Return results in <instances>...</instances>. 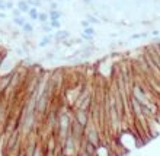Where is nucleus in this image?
<instances>
[{
	"mask_svg": "<svg viewBox=\"0 0 160 156\" xmlns=\"http://www.w3.org/2000/svg\"><path fill=\"white\" fill-rule=\"evenodd\" d=\"M84 140L88 143L93 144V146H101V131L95 124L92 122V120L88 122V126L84 127Z\"/></svg>",
	"mask_w": 160,
	"mask_h": 156,
	"instance_id": "obj_1",
	"label": "nucleus"
},
{
	"mask_svg": "<svg viewBox=\"0 0 160 156\" xmlns=\"http://www.w3.org/2000/svg\"><path fill=\"white\" fill-rule=\"evenodd\" d=\"M70 38H72V34H70V31H67V29H58L54 32V42L55 44H61L63 41L70 39Z\"/></svg>",
	"mask_w": 160,
	"mask_h": 156,
	"instance_id": "obj_2",
	"label": "nucleus"
},
{
	"mask_svg": "<svg viewBox=\"0 0 160 156\" xmlns=\"http://www.w3.org/2000/svg\"><path fill=\"white\" fill-rule=\"evenodd\" d=\"M52 41H54V34L44 35V37L41 38V41L38 42V47H39V48H45V47H48Z\"/></svg>",
	"mask_w": 160,
	"mask_h": 156,
	"instance_id": "obj_3",
	"label": "nucleus"
},
{
	"mask_svg": "<svg viewBox=\"0 0 160 156\" xmlns=\"http://www.w3.org/2000/svg\"><path fill=\"white\" fill-rule=\"evenodd\" d=\"M48 15H50V21H60L64 16V13L60 9L58 10H48Z\"/></svg>",
	"mask_w": 160,
	"mask_h": 156,
	"instance_id": "obj_4",
	"label": "nucleus"
},
{
	"mask_svg": "<svg viewBox=\"0 0 160 156\" xmlns=\"http://www.w3.org/2000/svg\"><path fill=\"white\" fill-rule=\"evenodd\" d=\"M16 8L21 10L22 13H28L29 12V4L26 3V0H18V3H16Z\"/></svg>",
	"mask_w": 160,
	"mask_h": 156,
	"instance_id": "obj_5",
	"label": "nucleus"
},
{
	"mask_svg": "<svg viewBox=\"0 0 160 156\" xmlns=\"http://www.w3.org/2000/svg\"><path fill=\"white\" fill-rule=\"evenodd\" d=\"M38 21L41 25H48L50 23V15H48V12H39Z\"/></svg>",
	"mask_w": 160,
	"mask_h": 156,
	"instance_id": "obj_6",
	"label": "nucleus"
},
{
	"mask_svg": "<svg viewBox=\"0 0 160 156\" xmlns=\"http://www.w3.org/2000/svg\"><path fill=\"white\" fill-rule=\"evenodd\" d=\"M28 16H29L31 21H38V18H39V9L37 8H31L29 9V12L26 13Z\"/></svg>",
	"mask_w": 160,
	"mask_h": 156,
	"instance_id": "obj_7",
	"label": "nucleus"
},
{
	"mask_svg": "<svg viewBox=\"0 0 160 156\" xmlns=\"http://www.w3.org/2000/svg\"><path fill=\"white\" fill-rule=\"evenodd\" d=\"M12 21H13V25H15V26H19V28L22 29V28H23V25H25L26 22H28V19H26L25 16H21V18H13Z\"/></svg>",
	"mask_w": 160,
	"mask_h": 156,
	"instance_id": "obj_8",
	"label": "nucleus"
},
{
	"mask_svg": "<svg viewBox=\"0 0 160 156\" xmlns=\"http://www.w3.org/2000/svg\"><path fill=\"white\" fill-rule=\"evenodd\" d=\"M26 3L29 4V8H37V9H39L44 4V2L42 0H26Z\"/></svg>",
	"mask_w": 160,
	"mask_h": 156,
	"instance_id": "obj_9",
	"label": "nucleus"
},
{
	"mask_svg": "<svg viewBox=\"0 0 160 156\" xmlns=\"http://www.w3.org/2000/svg\"><path fill=\"white\" fill-rule=\"evenodd\" d=\"M86 19H88L90 23H101V19H99V16H96V15H92V13H88V15H86Z\"/></svg>",
	"mask_w": 160,
	"mask_h": 156,
	"instance_id": "obj_10",
	"label": "nucleus"
},
{
	"mask_svg": "<svg viewBox=\"0 0 160 156\" xmlns=\"http://www.w3.org/2000/svg\"><path fill=\"white\" fill-rule=\"evenodd\" d=\"M22 31H23L25 34H32V32H34V25H32L31 22H26L25 25H23V28H22Z\"/></svg>",
	"mask_w": 160,
	"mask_h": 156,
	"instance_id": "obj_11",
	"label": "nucleus"
},
{
	"mask_svg": "<svg viewBox=\"0 0 160 156\" xmlns=\"http://www.w3.org/2000/svg\"><path fill=\"white\" fill-rule=\"evenodd\" d=\"M50 26L52 29L58 31V29H61V22L60 21H50Z\"/></svg>",
	"mask_w": 160,
	"mask_h": 156,
	"instance_id": "obj_12",
	"label": "nucleus"
},
{
	"mask_svg": "<svg viewBox=\"0 0 160 156\" xmlns=\"http://www.w3.org/2000/svg\"><path fill=\"white\" fill-rule=\"evenodd\" d=\"M41 31H42V32H44L45 35H50L54 29H52V28L50 26V23H48V25H41Z\"/></svg>",
	"mask_w": 160,
	"mask_h": 156,
	"instance_id": "obj_13",
	"label": "nucleus"
},
{
	"mask_svg": "<svg viewBox=\"0 0 160 156\" xmlns=\"http://www.w3.org/2000/svg\"><path fill=\"white\" fill-rule=\"evenodd\" d=\"M83 34L89 35V37H95V34H96V31H95V28H93V26H89V28L83 29Z\"/></svg>",
	"mask_w": 160,
	"mask_h": 156,
	"instance_id": "obj_14",
	"label": "nucleus"
},
{
	"mask_svg": "<svg viewBox=\"0 0 160 156\" xmlns=\"http://www.w3.org/2000/svg\"><path fill=\"white\" fill-rule=\"evenodd\" d=\"M15 53H16V55H19V57H26L25 51H23L22 47H16V48H15Z\"/></svg>",
	"mask_w": 160,
	"mask_h": 156,
	"instance_id": "obj_15",
	"label": "nucleus"
},
{
	"mask_svg": "<svg viewBox=\"0 0 160 156\" xmlns=\"http://www.w3.org/2000/svg\"><path fill=\"white\" fill-rule=\"evenodd\" d=\"M12 16H13V18H21V16H23V13H22L18 8H15V9L12 10Z\"/></svg>",
	"mask_w": 160,
	"mask_h": 156,
	"instance_id": "obj_16",
	"label": "nucleus"
},
{
	"mask_svg": "<svg viewBox=\"0 0 160 156\" xmlns=\"http://www.w3.org/2000/svg\"><path fill=\"white\" fill-rule=\"evenodd\" d=\"M80 25H82L83 29H86V28H89V26H92V23H90L88 19H83V21H80Z\"/></svg>",
	"mask_w": 160,
	"mask_h": 156,
	"instance_id": "obj_17",
	"label": "nucleus"
},
{
	"mask_svg": "<svg viewBox=\"0 0 160 156\" xmlns=\"http://www.w3.org/2000/svg\"><path fill=\"white\" fill-rule=\"evenodd\" d=\"M48 6H50V10H58V2H57V0H54V2L50 3Z\"/></svg>",
	"mask_w": 160,
	"mask_h": 156,
	"instance_id": "obj_18",
	"label": "nucleus"
},
{
	"mask_svg": "<svg viewBox=\"0 0 160 156\" xmlns=\"http://www.w3.org/2000/svg\"><path fill=\"white\" fill-rule=\"evenodd\" d=\"M82 39H83V41L90 42V44H93V37H89V35L83 34V32H82Z\"/></svg>",
	"mask_w": 160,
	"mask_h": 156,
	"instance_id": "obj_19",
	"label": "nucleus"
},
{
	"mask_svg": "<svg viewBox=\"0 0 160 156\" xmlns=\"http://www.w3.org/2000/svg\"><path fill=\"white\" fill-rule=\"evenodd\" d=\"M6 9H9V10L15 9V3H13L12 0H6Z\"/></svg>",
	"mask_w": 160,
	"mask_h": 156,
	"instance_id": "obj_20",
	"label": "nucleus"
},
{
	"mask_svg": "<svg viewBox=\"0 0 160 156\" xmlns=\"http://www.w3.org/2000/svg\"><path fill=\"white\" fill-rule=\"evenodd\" d=\"M150 35H152L153 38H159L160 37V29H153L152 32H150Z\"/></svg>",
	"mask_w": 160,
	"mask_h": 156,
	"instance_id": "obj_21",
	"label": "nucleus"
},
{
	"mask_svg": "<svg viewBox=\"0 0 160 156\" xmlns=\"http://www.w3.org/2000/svg\"><path fill=\"white\" fill-rule=\"evenodd\" d=\"M130 39H132V41H135V39H141V32H140V34H132L130 37Z\"/></svg>",
	"mask_w": 160,
	"mask_h": 156,
	"instance_id": "obj_22",
	"label": "nucleus"
},
{
	"mask_svg": "<svg viewBox=\"0 0 160 156\" xmlns=\"http://www.w3.org/2000/svg\"><path fill=\"white\" fill-rule=\"evenodd\" d=\"M148 37H150V32H146V31L141 32V39H146V38H148Z\"/></svg>",
	"mask_w": 160,
	"mask_h": 156,
	"instance_id": "obj_23",
	"label": "nucleus"
},
{
	"mask_svg": "<svg viewBox=\"0 0 160 156\" xmlns=\"http://www.w3.org/2000/svg\"><path fill=\"white\" fill-rule=\"evenodd\" d=\"M93 0H82V3L83 4H92Z\"/></svg>",
	"mask_w": 160,
	"mask_h": 156,
	"instance_id": "obj_24",
	"label": "nucleus"
},
{
	"mask_svg": "<svg viewBox=\"0 0 160 156\" xmlns=\"http://www.w3.org/2000/svg\"><path fill=\"white\" fill-rule=\"evenodd\" d=\"M0 19H6V13L4 12H0Z\"/></svg>",
	"mask_w": 160,
	"mask_h": 156,
	"instance_id": "obj_25",
	"label": "nucleus"
},
{
	"mask_svg": "<svg viewBox=\"0 0 160 156\" xmlns=\"http://www.w3.org/2000/svg\"><path fill=\"white\" fill-rule=\"evenodd\" d=\"M42 2H44V3H47V4H50V3H52L54 0H42Z\"/></svg>",
	"mask_w": 160,
	"mask_h": 156,
	"instance_id": "obj_26",
	"label": "nucleus"
},
{
	"mask_svg": "<svg viewBox=\"0 0 160 156\" xmlns=\"http://www.w3.org/2000/svg\"><path fill=\"white\" fill-rule=\"evenodd\" d=\"M57 2H70V0H57Z\"/></svg>",
	"mask_w": 160,
	"mask_h": 156,
	"instance_id": "obj_27",
	"label": "nucleus"
},
{
	"mask_svg": "<svg viewBox=\"0 0 160 156\" xmlns=\"http://www.w3.org/2000/svg\"><path fill=\"white\" fill-rule=\"evenodd\" d=\"M61 156H64V155H61Z\"/></svg>",
	"mask_w": 160,
	"mask_h": 156,
	"instance_id": "obj_28",
	"label": "nucleus"
}]
</instances>
